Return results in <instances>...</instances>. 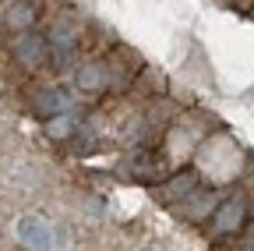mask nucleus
<instances>
[{
	"label": "nucleus",
	"instance_id": "nucleus-7",
	"mask_svg": "<svg viewBox=\"0 0 254 251\" xmlns=\"http://www.w3.org/2000/svg\"><path fill=\"white\" fill-rule=\"evenodd\" d=\"M215 209H219V195L208 191V187H198V191H190L180 202V212H184V219H190V223H205V219H212Z\"/></svg>",
	"mask_w": 254,
	"mask_h": 251
},
{
	"label": "nucleus",
	"instance_id": "nucleus-5",
	"mask_svg": "<svg viewBox=\"0 0 254 251\" xmlns=\"http://www.w3.org/2000/svg\"><path fill=\"white\" fill-rule=\"evenodd\" d=\"M110 85H113L110 64H103V60H85V64L74 68V88H81V92L99 96V92H106Z\"/></svg>",
	"mask_w": 254,
	"mask_h": 251
},
{
	"label": "nucleus",
	"instance_id": "nucleus-4",
	"mask_svg": "<svg viewBox=\"0 0 254 251\" xmlns=\"http://www.w3.org/2000/svg\"><path fill=\"white\" fill-rule=\"evenodd\" d=\"M74 106H78V103H74V92H71V88H60V85L36 92V99H32V110H36L43 120H50V117H57V113H67V110H74Z\"/></svg>",
	"mask_w": 254,
	"mask_h": 251
},
{
	"label": "nucleus",
	"instance_id": "nucleus-9",
	"mask_svg": "<svg viewBox=\"0 0 254 251\" xmlns=\"http://www.w3.org/2000/svg\"><path fill=\"white\" fill-rule=\"evenodd\" d=\"M127 173H134L141 180H163V167H159L152 149H134L127 156Z\"/></svg>",
	"mask_w": 254,
	"mask_h": 251
},
{
	"label": "nucleus",
	"instance_id": "nucleus-14",
	"mask_svg": "<svg viewBox=\"0 0 254 251\" xmlns=\"http://www.w3.org/2000/svg\"><path fill=\"white\" fill-rule=\"evenodd\" d=\"M145 251H152V248H145Z\"/></svg>",
	"mask_w": 254,
	"mask_h": 251
},
{
	"label": "nucleus",
	"instance_id": "nucleus-6",
	"mask_svg": "<svg viewBox=\"0 0 254 251\" xmlns=\"http://www.w3.org/2000/svg\"><path fill=\"white\" fill-rule=\"evenodd\" d=\"M46 53H50V43L39 32H21L14 39V57L21 60L25 68H43L46 64Z\"/></svg>",
	"mask_w": 254,
	"mask_h": 251
},
{
	"label": "nucleus",
	"instance_id": "nucleus-10",
	"mask_svg": "<svg viewBox=\"0 0 254 251\" xmlns=\"http://www.w3.org/2000/svg\"><path fill=\"white\" fill-rule=\"evenodd\" d=\"M4 25H11L14 32H32L36 25V4L32 0H11L4 11Z\"/></svg>",
	"mask_w": 254,
	"mask_h": 251
},
{
	"label": "nucleus",
	"instance_id": "nucleus-12",
	"mask_svg": "<svg viewBox=\"0 0 254 251\" xmlns=\"http://www.w3.org/2000/svg\"><path fill=\"white\" fill-rule=\"evenodd\" d=\"M95 142H99V138H95V135H92V128L85 124V128L71 138V152H74V156H88V152L95 149Z\"/></svg>",
	"mask_w": 254,
	"mask_h": 251
},
{
	"label": "nucleus",
	"instance_id": "nucleus-3",
	"mask_svg": "<svg viewBox=\"0 0 254 251\" xmlns=\"http://www.w3.org/2000/svg\"><path fill=\"white\" fill-rule=\"evenodd\" d=\"M18 241L28 251H53L57 248V230L50 223H43L39 216H25L18 223Z\"/></svg>",
	"mask_w": 254,
	"mask_h": 251
},
{
	"label": "nucleus",
	"instance_id": "nucleus-13",
	"mask_svg": "<svg viewBox=\"0 0 254 251\" xmlns=\"http://www.w3.org/2000/svg\"><path fill=\"white\" fill-rule=\"evenodd\" d=\"M244 251H254V230H251V237L244 241Z\"/></svg>",
	"mask_w": 254,
	"mask_h": 251
},
{
	"label": "nucleus",
	"instance_id": "nucleus-11",
	"mask_svg": "<svg viewBox=\"0 0 254 251\" xmlns=\"http://www.w3.org/2000/svg\"><path fill=\"white\" fill-rule=\"evenodd\" d=\"M46 43L50 46H60V50H78V28L71 25V18L53 21L50 32H46Z\"/></svg>",
	"mask_w": 254,
	"mask_h": 251
},
{
	"label": "nucleus",
	"instance_id": "nucleus-8",
	"mask_svg": "<svg viewBox=\"0 0 254 251\" xmlns=\"http://www.w3.org/2000/svg\"><path fill=\"white\" fill-rule=\"evenodd\" d=\"M81 128H85V113H81L78 106L67 110V113H57V117H50V120L43 124V131H46L53 142H71Z\"/></svg>",
	"mask_w": 254,
	"mask_h": 251
},
{
	"label": "nucleus",
	"instance_id": "nucleus-2",
	"mask_svg": "<svg viewBox=\"0 0 254 251\" xmlns=\"http://www.w3.org/2000/svg\"><path fill=\"white\" fill-rule=\"evenodd\" d=\"M201 187V177H198V170H177L173 177H166V180H159V187H155V195L163 198V202H170V205H180L190 191H198Z\"/></svg>",
	"mask_w": 254,
	"mask_h": 251
},
{
	"label": "nucleus",
	"instance_id": "nucleus-1",
	"mask_svg": "<svg viewBox=\"0 0 254 251\" xmlns=\"http://www.w3.org/2000/svg\"><path fill=\"white\" fill-rule=\"evenodd\" d=\"M247 223V198L244 195H230L222 198L219 209L212 212V237H230V234H240Z\"/></svg>",
	"mask_w": 254,
	"mask_h": 251
}]
</instances>
